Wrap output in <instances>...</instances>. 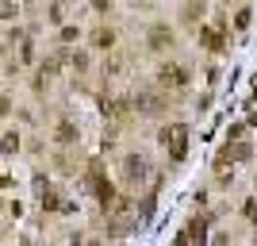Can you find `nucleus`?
<instances>
[{"label":"nucleus","mask_w":257,"mask_h":246,"mask_svg":"<svg viewBox=\"0 0 257 246\" xmlns=\"http://www.w3.org/2000/svg\"><path fill=\"white\" fill-rule=\"evenodd\" d=\"M185 139H188V135H185V123H169V127L161 131V143L169 146V158L173 162L185 158Z\"/></svg>","instance_id":"f257e3e1"},{"label":"nucleus","mask_w":257,"mask_h":246,"mask_svg":"<svg viewBox=\"0 0 257 246\" xmlns=\"http://www.w3.org/2000/svg\"><path fill=\"white\" fill-rule=\"evenodd\" d=\"M146 43H150V50H161V46H169V43H173V31L165 27V23H154V27H150V39H146Z\"/></svg>","instance_id":"f03ea898"},{"label":"nucleus","mask_w":257,"mask_h":246,"mask_svg":"<svg viewBox=\"0 0 257 246\" xmlns=\"http://www.w3.org/2000/svg\"><path fill=\"white\" fill-rule=\"evenodd\" d=\"M161 81H165V85H185V81H188V70H181L177 62H169V66L161 70Z\"/></svg>","instance_id":"7ed1b4c3"},{"label":"nucleus","mask_w":257,"mask_h":246,"mask_svg":"<svg viewBox=\"0 0 257 246\" xmlns=\"http://www.w3.org/2000/svg\"><path fill=\"white\" fill-rule=\"evenodd\" d=\"M142 173H146L142 158H138V154H130V158L123 162V177H127V181H142Z\"/></svg>","instance_id":"20e7f679"},{"label":"nucleus","mask_w":257,"mask_h":246,"mask_svg":"<svg viewBox=\"0 0 257 246\" xmlns=\"http://www.w3.org/2000/svg\"><path fill=\"white\" fill-rule=\"evenodd\" d=\"M200 35H203V46H207V50H223V39H219L223 31H215V27H203Z\"/></svg>","instance_id":"39448f33"},{"label":"nucleus","mask_w":257,"mask_h":246,"mask_svg":"<svg viewBox=\"0 0 257 246\" xmlns=\"http://www.w3.org/2000/svg\"><path fill=\"white\" fill-rule=\"evenodd\" d=\"M250 19H254V8H238V15H234V27L246 31V27H250Z\"/></svg>","instance_id":"423d86ee"},{"label":"nucleus","mask_w":257,"mask_h":246,"mask_svg":"<svg viewBox=\"0 0 257 246\" xmlns=\"http://www.w3.org/2000/svg\"><path fill=\"white\" fill-rule=\"evenodd\" d=\"M92 43H96V46H112V43H115V31H112V27H100Z\"/></svg>","instance_id":"0eeeda50"},{"label":"nucleus","mask_w":257,"mask_h":246,"mask_svg":"<svg viewBox=\"0 0 257 246\" xmlns=\"http://www.w3.org/2000/svg\"><path fill=\"white\" fill-rule=\"evenodd\" d=\"M242 212H246V219H250V223H257V200H246Z\"/></svg>","instance_id":"6e6552de"},{"label":"nucleus","mask_w":257,"mask_h":246,"mask_svg":"<svg viewBox=\"0 0 257 246\" xmlns=\"http://www.w3.org/2000/svg\"><path fill=\"white\" fill-rule=\"evenodd\" d=\"M211 246H230V235H223V231H219V235H215V243Z\"/></svg>","instance_id":"1a4fd4ad"},{"label":"nucleus","mask_w":257,"mask_h":246,"mask_svg":"<svg viewBox=\"0 0 257 246\" xmlns=\"http://www.w3.org/2000/svg\"><path fill=\"white\" fill-rule=\"evenodd\" d=\"M92 8H96V12H108V8H112V0H92Z\"/></svg>","instance_id":"9d476101"},{"label":"nucleus","mask_w":257,"mask_h":246,"mask_svg":"<svg viewBox=\"0 0 257 246\" xmlns=\"http://www.w3.org/2000/svg\"><path fill=\"white\" fill-rule=\"evenodd\" d=\"M254 100H257V85H254Z\"/></svg>","instance_id":"9b49d317"},{"label":"nucleus","mask_w":257,"mask_h":246,"mask_svg":"<svg viewBox=\"0 0 257 246\" xmlns=\"http://www.w3.org/2000/svg\"><path fill=\"white\" fill-rule=\"evenodd\" d=\"M200 4H203V0H200Z\"/></svg>","instance_id":"f8f14e48"}]
</instances>
